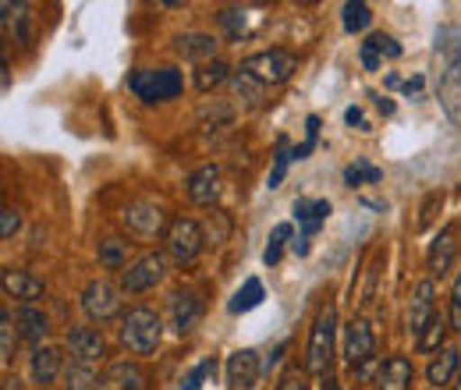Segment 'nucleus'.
I'll list each match as a JSON object with an SVG mask.
<instances>
[{"label": "nucleus", "mask_w": 461, "mask_h": 390, "mask_svg": "<svg viewBox=\"0 0 461 390\" xmlns=\"http://www.w3.org/2000/svg\"><path fill=\"white\" fill-rule=\"evenodd\" d=\"M437 100H440V111L447 113V121L461 128V60H451L440 75V86H437Z\"/></svg>", "instance_id": "f8f14e48"}, {"label": "nucleus", "mask_w": 461, "mask_h": 390, "mask_svg": "<svg viewBox=\"0 0 461 390\" xmlns=\"http://www.w3.org/2000/svg\"><path fill=\"white\" fill-rule=\"evenodd\" d=\"M376 355V337L369 331L366 320H348L345 323V362L351 369L366 366Z\"/></svg>", "instance_id": "9d476101"}, {"label": "nucleus", "mask_w": 461, "mask_h": 390, "mask_svg": "<svg viewBox=\"0 0 461 390\" xmlns=\"http://www.w3.org/2000/svg\"><path fill=\"white\" fill-rule=\"evenodd\" d=\"M402 93H404V96H415V93H422V75H415V78L402 82Z\"/></svg>", "instance_id": "a18cd8bd"}, {"label": "nucleus", "mask_w": 461, "mask_h": 390, "mask_svg": "<svg viewBox=\"0 0 461 390\" xmlns=\"http://www.w3.org/2000/svg\"><path fill=\"white\" fill-rule=\"evenodd\" d=\"M228 64L224 60H206V64H199L195 68V89L199 93H213L217 86H224L228 82Z\"/></svg>", "instance_id": "393cba45"}, {"label": "nucleus", "mask_w": 461, "mask_h": 390, "mask_svg": "<svg viewBox=\"0 0 461 390\" xmlns=\"http://www.w3.org/2000/svg\"><path fill=\"white\" fill-rule=\"evenodd\" d=\"M294 217L302 223V238H298L291 249H294L298 256H305V252H309V241L316 238V231L330 217V203H327V199H294Z\"/></svg>", "instance_id": "0eeeda50"}, {"label": "nucleus", "mask_w": 461, "mask_h": 390, "mask_svg": "<svg viewBox=\"0 0 461 390\" xmlns=\"http://www.w3.org/2000/svg\"><path fill=\"white\" fill-rule=\"evenodd\" d=\"M415 380V369L404 355H391L384 362V369L376 373V390H408Z\"/></svg>", "instance_id": "f3484780"}, {"label": "nucleus", "mask_w": 461, "mask_h": 390, "mask_svg": "<svg viewBox=\"0 0 461 390\" xmlns=\"http://www.w3.org/2000/svg\"><path fill=\"white\" fill-rule=\"evenodd\" d=\"M160 337H164V323H160V316L153 309L139 305V309L124 313V320H121V344L131 355H153Z\"/></svg>", "instance_id": "f257e3e1"}, {"label": "nucleus", "mask_w": 461, "mask_h": 390, "mask_svg": "<svg viewBox=\"0 0 461 390\" xmlns=\"http://www.w3.org/2000/svg\"><path fill=\"white\" fill-rule=\"evenodd\" d=\"M277 390H305V380H302V373L298 369H288L285 376H281V387Z\"/></svg>", "instance_id": "37998d69"}, {"label": "nucleus", "mask_w": 461, "mask_h": 390, "mask_svg": "<svg viewBox=\"0 0 461 390\" xmlns=\"http://www.w3.org/2000/svg\"><path fill=\"white\" fill-rule=\"evenodd\" d=\"M221 25L228 29L230 40H241V32H245V14H241L238 7H224V11H221Z\"/></svg>", "instance_id": "c9c22d12"}, {"label": "nucleus", "mask_w": 461, "mask_h": 390, "mask_svg": "<svg viewBox=\"0 0 461 390\" xmlns=\"http://www.w3.org/2000/svg\"><path fill=\"white\" fill-rule=\"evenodd\" d=\"M96 256H100V267H107V270H124V267H128V241H124V238H104L100 249H96Z\"/></svg>", "instance_id": "a878e982"}, {"label": "nucleus", "mask_w": 461, "mask_h": 390, "mask_svg": "<svg viewBox=\"0 0 461 390\" xmlns=\"http://www.w3.org/2000/svg\"><path fill=\"white\" fill-rule=\"evenodd\" d=\"M11 355H14V320H11V313L4 309V313H0V358H4V366L11 362Z\"/></svg>", "instance_id": "473e14b6"}, {"label": "nucleus", "mask_w": 461, "mask_h": 390, "mask_svg": "<svg viewBox=\"0 0 461 390\" xmlns=\"http://www.w3.org/2000/svg\"><path fill=\"white\" fill-rule=\"evenodd\" d=\"M291 160H294V157H291V150H288V139H277V157H274V170H270V188H277V185L285 181Z\"/></svg>", "instance_id": "72a5a7b5"}, {"label": "nucleus", "mask_w": 461, "mask_h": 390, "mask_svg": "<svg viewBox=\"0 0 461 390\" xmlns=\"http://www.w3.org/2000/svg\"><path fill=\"white\" fill-rule=\"evenodd\" d=\"M82 309H86V316L89 320H114L117 309H121V298H117V287L114 284H107V280H93V284H86V291H82Z\"/></svg>", "instance_id": "1a4fd4ad"}, {"label": "nucleus", "mask_w": 461, "mask_h": 390, "mask_svg": "<svg viewBox=\"0 0 461 390\" xmlns=\"http://www.w3.org/2000/svg\"><path fill=\"white\" fill-rule=\"evenodd\" d=\"M4 291L11 298H22L25 305H32L36 298H43V280L32 277L29 270H4Z\"/></svg>", "instance_id": "a211bd4d"}, {"label": "nucleus", "mask_w": 461, "mask_h": 390, "mask_svg": "<svg viewBox=\"0 0 461 390\" xmlns=\"http://www.w3.org/2000/svg\"><path fill=\"white\" fill-rule=\"evenodd\" d=\"M241 71H249L256 82H263V86H281V82H288L291 75L298 71V60L288 54V50H263V54H252L245 64H241Z\"/></svg>", "instance_id": "20e7f679"}, {"label": "nucleus", "mask_w": 461, "mask_h": 390, "mask_svg": "<svg viewBox=\"0 0 461 390\" xmlns=\"http://www.w3.org/2000/svg\"><path fill=\"white\" fill-rule=\"evenodd\" d=\"M455 376H461V351L458 348H444V351L429 362L426 380H429V387H447Z\"/></svg>", "instance_id": "6ab92c4d"}, {"label": "nucleus", "mask_w": 461, "mask_h": 390, "mask_svg": "<svg viewBox=\"0 0 461 390\" xmlns=\"http://www.w3.org/2000/svg\"><path fill=\"white\" fill-rule=\"evenodd\" d=\"M114 380H117V390H142V373L135 366H128V362L117 366Z\"/></svg>", "instance_id": "f704fd0d"}, {"label": "nucleus", "mask_w": 461, "mask_h": 390, "mask_svg": "<svg viewBox=\"0 0 461 390\" xmlns=\"http://www.w3.org/2000/svg\"><path fill=\"white\" fill-rule=\"evenodd\" d=\"M263 366H259V355L252 348H241L228 358V390H249L259 380Z\"/></svg>", "instance_id": "4468645a"}, {"label": "nucleus", "mask_w": 461, "mask_h": 390, "mask_svg": "<svg viewBox=\"0 0 461 390\" xmlns=\"http://www.w3.org/2000/svg\"><path fill=\"white\" fill-rule=\"evenodd\" d=\"M369 43L380 50V57H391V60H398L402 57V47L391 40V36H384V32H376V36H369Z\"/></svg>", "instance_id": "4c0bfd02"}, {"label": "nucleus", "mask_w": 461, "mask_h": 390, "mask_svg": "<svg viewBox=\"0 0 461 390\" xmlns=\"http://www.w3.org/2000/svg\"><path fill=\"white\" fill-rule=\"evenodd\" d=\"M167 252H171V259L177 263H192L199 252H203V245H206V238H203V227L195 221H188V217H177L171 221L167 227Z\"/></svg>", "instance_id": "423d86ee"}, {"label": "nucleus", "mask_w": 461, "mask_h": 390, "mask_svg": "<svg viewBox=\"0 0 461 390\" xmlns=\"http://www.w3.org/2000/svg\"><path fill=\"white\" fill-rule=\"evenodd\" d=\"M14 327H18V334L25 337L29 344H40V340L47 337V316H43L36 305H22V309L14 313Z\"/></svg>", "instance_id": "412c9836"}, {"label": "nucleus", "mask_w": 461, "mask_h": 390, "mask_svg": "<svg viewBox=\"0 0 461 390\" xmlns=\"http://www.w3.org/2000/svg\"><path fill=\"white\" fill-rule=\"evenodd\" d=\"M199 320H203V302H199V295H195V291H177V295L171 298L174 331L185 337L188 331L199 327Z\"/></svg>", "instance_id": "dca6fc26"}, {"label": "nucleus", "mask_w": 461, "mask_h": 390, "mask_svg": "<svg viewBox=\"0 0 461 390\" xmlns=\"http://www.w3.org/2000/svg\"><path fill=\"white\" fill-rule=\"evenodd\" d=\"M437 206H444V192H433L429 195V203L422 206V221H419V227H429V221H433V210Z\"/></svg>", "instance_id": "79ce46f5"}, {"label": "nucleus", "mask_w": 461, "mask_h": 390, "mask_svg": "<svg viewBox=\"0 0 461 390\" xmlns=\"http://www.w3.org/2000/svg\"><path fill=\"white\" fill-rule=\"evenodd\" d=\"M362 181H369V185H376V181H384V170L373 168L369 160H355L351 168H345V185H362Z\"/></svg>", "instance_id": "7c9ffc66"}, {"label": "nucleus", "mask_w": 461, "mask_h": 390, "mask_svg": "<svg viewBox=\"0 0 461 390\" xmlns=\"http://www.w3.org/2000/svg\"><path fill=\"white\" fill-rule=\"evenodd\" d=\"M29 369H32V380L40 384V390H47L60 376V351L58 348H36Z\"/></svg>", "instance_id": "aec40b11"}, {"label": "nucleus", "mask_w": 461, "mask_h": 390, "mask_svg": "<svg viewBox=\"0 0 461 390\" xmlns=\"http://www.w3.org/2000/svg\"><path fill=\"white\" fill-rule=\"evenodd\" d=\"M291 241V223H277L270 231V241H267V252H263V263L267 267H277L281 256H285V245Z\"/></svg>", "instance_id": "bb28decb"}, {"label": "nucleus", "mask_w": 461, "mask_h": 390, "mask_svg": "<svg viewBox=\"0 0 461 390\" xmlns=\"http://www.w3.org/2000/svg\"><path fill=\"white\" fill-rule=\"evenodd\" d=\"M213 373H217V358L199 362V366H195V369L185 376V390H199V387H203V380H206V376H213Z\"/></svg>", "instance_id": "e433bc0d"}, {"label": "nucleus", "mask_w": 461, "mask_h": 390, "mask_svg": "<svg viewBox=\"0 0 461 390\" xmlns=\"http://www.w3.org/2000/svg\"><path fill=\"white\" fill-rule=\"evenodd\" d=\"M455 252H458V241H455V227H447L437 241H433V249H429V274H447V267L455 263Z\"/></svg>", "instance_id": "4be33fe9"}, {"label": "nucleus", "mask_w": 461, "mask_h": 390, "mask_svg": "<svg viewBox=\"0 0 461 390\" xmlns=\"http://www.w3.org/2000/svg\"><path fill=\"white\" fill-rule=\"evenodd\" d=\"M447 331H451V323H447L444 316H437V320H433V323L426 327V334L415 340V348H419V351H444L440 344H444Z\"/></svg>", "instance_id": "c85d7f7f"}, {"label": "nucleus", "mask_w": 461, "mask_h": 390, "mask_svg": "<svg viewBox=\"0 0 461 390\" xmlns=\"http://www.w3.org/2000/svg\"><path fill=\"white\" fill-rule=\"evenodd\" d=\"M455 390H461V376H458V380H455Z\"/></svg>", "instance_id": "09e8293b"}, {"label": "nucleus", "mask_w": 461, "mask_h": 390, "mask_svg": "<svg viewBox=\"0 0 461 390\" xmlns=\"http://www.w3.org/2000/svg\"><path fill=\"white\" fill-rule=\"evenodd\" d=\"M433 320H437V309H433V280H422V284H415L411 302H408V334L419 340Z\"/></svg>", "instance_id": "9b49d317"}, {"label": "nucleus", "mask_w": 461, "mask_h": 390, "mask_svg": "<svg viewBox=\"0 0 461 390\" xmlns=\"http://www.w3.org/2000/svg\"><path fill=\"white\" fill-rule=\"evenodd\" d=\"M128 86H131V93L139 100L164 104V100H174L181 93L185 82H181V71H174V68H153V71H135L128 78Z\"/></svg>", "instance_id": "7ed1b4c3"}, {"label": "nucleus", "mask_w": 461, "mask_h": 390, "mask_svg": "<svg viewBox=\"0 0 461 390\" xmlns=\"http://www.w3.org/2000/svg\"><path fill=\"white\" fill-rule=\"evenodd\" d=\"M164 277H167V259H164L160 252H146L142 259H135L131 267L121 270V291H128V295H142V291L157 287Z\"/></svg>", "instance_id": "39448f33"}, {"label": "nucleus", "mask_w": 461, "mask_h": 390, "mask_svg": "<svg viewBox=\"0 0 461 390\" xmlns=\"http://www.w3.org/2000/svg\"><path fill=\"white\" fill-rule=\"evenodd\" d=\"M451 331H461V274L455 280V287H451Z\"/></svg>", "instance_id": "a19ab883"}, {"label": "nucleus", "mask_w": 461, "mask_h": 390, "mask_svg": "<svg viewBox=\"0 0 461 390\" xmlns=\"http://www.w3.org/2000/svg\"><path fill=\"white\" fill-rule=\"evenodd\" d=\"M345 121L351 124V128H362V132H369V124H366V117H362V111H358V107H348Z\"/></svg>", "instance_id": "c03bdc74"}, {"label": "nucleus", "mask_w": 461, "mask_h": 390, "mask_svg": "<svg viewBox=\"0 0 461 390\" xmlns=\"http://www.w3.org/2000/svg\"><path fill=\"white\" fill-rule=\"evenodd\" d=\"M376 107H380L384 113H394V104H391L387 96H376Z\"/></svg>", "instance_id": "49530a36"}, {"label": "nucleus", "mask_w": 461, "mask_h": 390, "mask_svg": "<svg viewBox=\"0 0 461 390\" xmlns=\"http://www.w3.org/2000/svg\"><path fill=\"white\" fill-rule=\"evenodd\" d=\"M164 223H167V217H164V210L157 203H131L124 210V227L139 241H153L164 231Z\"/></svg>", "instance_id": "6e6552de"}, {"label": "nucleus", "mask_w": 461, "mask_h": 390, "mask_svg": "<svg viewBox=\"0 0 461 390\" xmlns=\"http://www.w3.org/2000/svg\"><path fill=\"white\" fill-rule=\"evenodd\" d=\"M68 351H71L75 362L93 366V362H100V358L107 355V344H104V334H100V331H93V327H75V331H68Z\"/></svg>", "instance_id": "ddd939ff"}, {"label": "nucleus", "mask_w": 461, "mask_h": 390, "mask_svg": "<svg viewBox=\"0 0 461 390\" xmlns=\"http://www.w3.org/2000/svg\"><path fill=\"white\" fill-rule=\"evenodd\" d=\"M217 50V40L213 36H206V32H188V36H177V54L188 57V60H210ZM217 60V57H213Z\"/></svg>", "instance_id": "5701e85b"}, {"label": "nucleus", "mask_w": 461, "mask_h": 390, "mask_svg": "<svg viewBox=\"0 0 461 390\" xmlns=\"http://www.w3.org/2000/svg\"><path fill=\"white\" fill-rule=\"evenodd\" d=\"M334 337H338V309L323 305L312 320V334H309V348H305V369L309 373H327L330 358H334Z\"/></svg>", "instance_id": "f03ea898"}, {"label": "nucleus", "mask_w": 461, "mask_h": 390, "mask_svg": "<svg viewBox=\"0 0 461 390\" xmlns=\"http://www.w3.org/2000/svg\"><path fill=\"white\" fill-rule=\"evenodd\" d=\"M323 384H327L323 390H338V380H334V376H330V380H323Z\"/></svg>", "instance_id": "de8ad7c7"}, {"label": "nucleus", "mask_w": 461, "mask_h": 390, "mask_svg": "<svg viewBox=\"0 0 461 390\" xmlns=\"http://www.w3.org/2000/svg\"><path fill=\"white\" fill-rule=\"evenodd\" d=\"M369 22H373L369 4H362V0H351V4H345V32H362Z\"/></svg>", "instance_id": "2f4dec72"}, {"label": "nucleus", "mask_w": 461, "mask_h": 390, "mask_svg": "<svg viewBox=\"0 0 461 390\" xmlns=\"http://www.w3.org/2000/svg\"><path fill=\"white\" fill-rule=\"evenodd\" d=\"M358 57H362V68H366V71H380V60H384V57H380V50H376L369 40L358 47Z\"/></svg>", "instance_id": "58836bf2"}, {"label": "nucleus", "mask_w": 461, "mask_h": 390, "mask_svg": "<svg viewBox=\"0 0 461 390\" xmlns=\"http://www.w3.org/2000/svg\"><path fill=\"white\" fill-rule=\"evenodd\" d=\"M18 227H22V217H18V210L4 206V210H0V234H4V238H11Z\"/></svg>", "instance_id": "ea45409f"}, {"label": "nucleus", "mask_w": 461, "mask_h": 390, "mask_svg": "<svg viewBox=\"0 0 461 390\" xmlns=\"http://www.w3.org/2000/svg\"><path fill=\"white\" fill-rule=\"evenodd\" d=\"M234 96L245 100L249 107H259V100H263V82H256L249 71H238V75H234Z\"/></svg>", "instance_id": "cd10ccee"}, {"label": "nucleus", "mask_w": 461, "mask_h": 390, "mask_svg": "<svg viewBox=\"0 0 461 390\" xmlns=\"http://www.w3.org/2000/svg\"><path fill=\"white\" fill-rule=\"evenodd\" d=\"M64 380H68V390H96V387H100V380H96V373H93V366H82V362H75V366H68V373H64Z\"/></svg>", "instance_id": "c756f323"}, {"label": "nucleus", "mask_w": 461, "mask_h": 390, "mask_svg": "<svg viewBox=\"0 0 461 390\" xmlns=\"http://www.w3.org/2000/svg\"><path fill=\"white\" fill-rule=\"evenodd\" d=\"M267 298V291H263V280L259 277H249L238 291H234V298H230V313L238 316V313H249V309H256L259 302Z\"/></svg>", "instance_id": "b1692460"}, {"label": "nucleus", "mask_w": 461, "mask_h": 390, "mask_svg": "<svg viewBox=\"0 0 461 390\" xmlns=\"http://www.w3.org/2000/svg\"><path fill=\"white\" fill-rule=\"evenodd\" d=\"M185 192H188V199H192L195 206H210V203H217V195H221V170L213 168V164L192 170L188 181H185Z\"/></svg>", "instance_id": "2eb2a0df"}]
</instances>
